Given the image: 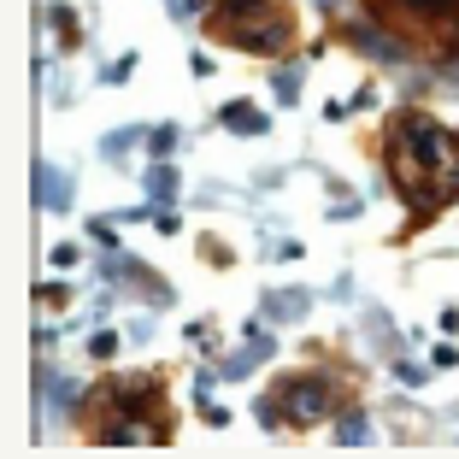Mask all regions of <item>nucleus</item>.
<instances>
[{
  "mask_svg": "<svg viewBox=\"0 0 459 459\" xmlns=\"http://www.w3.org/2000/svg\"><path fill=\"white\" fill-rule=\"evenodd\" d=\"M265 312H271V318H300V312H307V300H300V295H295V289H283V295L271 300V307H265Z\"/></svg>",
  "mask_w": 459,
  "mask_h": 459,
  "instance_id": "obj_10",
  "label": "nucleus"
},
{
  "mask_svg": "<svg viewBox=\"0 0 459 459\" xmlns=\"http://www.w3.org/2000/svg\"><path fill=\"white\" fill-rule=\"evenodd\" d=\"M89 353H95V359H112V353H118V336H112V330H100V336L89 342Z\"/></svg>",
  "mask_w": 459,
  "mask_h": 459,
  "instance_id": "obj_13",
  "label": "nucleus"
},
{
  "mask_svg": "<svg viewBox=\"0 0 459 459\" xmlns=\"http://www.w3.org/2000/svg\"><path fill=\"white\" fill-rule=\"evenodd\" d=\"M406 6H412L419 18H442L447 6H459V0H406Z\"/></svg>",
  "mask_w": 459,
  "mask_h": 459,
  "instance_id": "obj_12",
  "label": "nucleus"
},
{
  "mask_svg": "<svg viewBox=\"0 0 459 459\" xmlns=\"http://www.w3.org/2000/svg\"><path fill=\"white\" fill-rule=\"evenodd\" d=\"M365 442H371V424H365V412H342L336 447H365Z\"/></svg>",
  "mask_w": 459,
  "mask_h": 459,
  "instance_id": "obj_8",
  "label": "nucleus"
},
{
  "mask_svg": "<svg viewBox=\"0 0 459 459\" xmlns=\"http://www.w3.org/2000/svg\"><path fill=\"white\" fill-rule=\"evenodd\" d=\"M54 30H59V41H77V18H71V6H54Z\"/></svg>",
  "mask_w": 459,
  "mask_h": 459,
  "instance_id": "obj_11",
  "label": "nucleus"
},
{
  "mask_svg": "<svg viewBox=\"0 0 459 459\" xmlns=\"http://www.w3.org/2000/svg\"><path fill=\"white\" fill-rule=\"evenodd\" d=\"M195 13H201V0H177V18H183V24H189Z\"/></svg>",
  "mask_w": 459,
  "mask_h": 459,
  "instance_id": "obj_15",
  "label": "nucleus"
},
{
  "mask_svg": "<svg viewBox=\"0 0 459 459\" xmlns=\"http://www.w3.org/2000/svg\"><path fill=\"white\" fill-rule=\"evenodd\" d=\"M389 177L419 218L442 212L459 195V135H447L430 112H401L389 124Z\"/></svg>",
  "mask_w": 459,
  "mask_h": 459,
  "instance_id": "obj_1",
  "label": "nucleus"
},
{
  "mask_svg": "<svg viewBox=\"0 0 459 459\" xmlns=\"http://www.w3.org/2000/svg\"><path fill=\"white\" fill-rule=\"evenodd\" d=\"M348 41H353V48H365V54L377 59V65H401V59H406V48H401V41L377 36V30H365V24H353V30H348Z\"/></svg>",
  "mask_w": 459,
  "mask_h": 459,
  "instance_id": "obj_5",
  "label": "nucleus"
},
{
  "mask_svg": "<svg viewBox=\"0 0 459 459\" xmlns=\"http://www.w3.org/2000/svg\"><path fill=\"white\" fill-rule=\"evenodd\" d=\"M36 189H41V206H48V212H65L71 206V177H59L48 160L36 165Z\"/></svg>",
  "mask_w": 459,
  "mask_h": 459,
  "instance_id": "obj_6",
  "label": "nucleus"
},
{
  "mask_svg": "<svg viewBox=\"0 0 459 459\" xmlns=\"http://www.w3.org/2000/svg\"><path fill=\"white\" fill-rule=\"evenodd\" d=\"M148 195H153V201H171V195H177V171H171V165H153V171H148Z\"/></svg>",
  "mask_w": 459,
  "mask_h": 459,
  "instance_id": "obj_9",
  "label": "nucleus"
},
{
  "mask_svg": "<svg viewBox=\"0 0 459 459\" xmlns=\"http://www.w3.org/2000/svg\"><path fill=\"white\" fill-rule=\"evenodd\" d=\"M212 30H218V41L265 59V54H283L289 41H295V13H289L283 0H218Z\"/></svg>",
  "mask_w": 459,
  "mask_h": 459,
  "instance_id": "obj_3",
  "label": "nucleus"
},
{
  "mask_svg": "<svg viewBox=\"0 0 459 459\" xmlns=\"http://www.w3.org/2000/svg\"><path fill=\"white\" fill-rule=\"evenodd\" d=\"M148 142H153V153H171V148H177V130L165 124V130H153V135H148Z\"/></svg>",
  "mask_w": 459,
  "mask_h": 459,
  "instance_id": "obj_14",
  "label": "nucleus"
},
{
  "mask_svg": "<svg viewBox=\"0 0 459 459\" xmlns=\"http://www.w3.org/2000/svg\"><path fill=\"white\" fill-rule=\"evenodd\" d=\"M218 118H224V130H236V135H265V112L259 107H247V100H230L224 112H218Z\"/></svg>",
  "mask_w": 459,
  "mask_h": 459,
  "instance_id": "obj_7",
  "label": "nucleus"
},
{
  "mask_svg": "<svg viewBox=\"0 0 459 459\" xmlns=\"http://www.w3.org/2000/svg\"><path fill=\"white\" fill-rule=\"evenodd\" d=\"M342 401L336 377H325V371H307V377H283L277 383V406H283V424H318L330 419Z\"/></svg>",
  "mask_w": 459,
  "mask_h": 459,
  "instance_id": "obj_4",
  "label": "nucleus"
},
{
  "mask_svg": "<svg viewBox=\"0 0 459 459\" xmlns=\"http://www.w3.org/2000/svg\"><path fill=\"white\" fill-rule=\"evenodd\" d=\"M95 436L100 447H130V442H171V412L160 406L153 383H100L95 394Z\"/></svg>",
  "mask_w": 459,
  "mask_h": 459,
  "instance_id": "obj_2",
  "label": "nucleus"
}]
</instances>
